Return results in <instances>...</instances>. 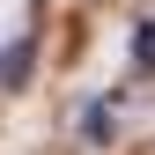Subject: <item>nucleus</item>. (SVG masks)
I'll list each match as a JSON object with an SVG mask.
<instances>
[{
  "label": "nucleus",
  "instance_id": "obj_1",
  "mask_svg": "<svg viewBox=\"0 0 155 155\" xmlns=\"http://www.w3.org/2000/svg\"><path fill=\"white\" fill-rule=\"evenodd\" d=\"M22 74H30V45H15V52H8V59H0V81H8V89H15V81H22Z\"/></svg>",
  "mask_w": 155,
  "mask_h": 155
}]
</instances>
